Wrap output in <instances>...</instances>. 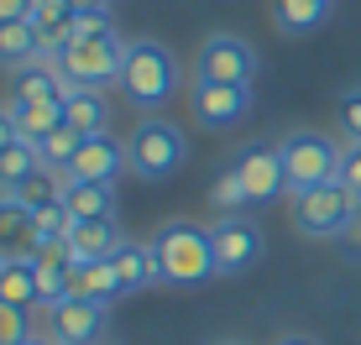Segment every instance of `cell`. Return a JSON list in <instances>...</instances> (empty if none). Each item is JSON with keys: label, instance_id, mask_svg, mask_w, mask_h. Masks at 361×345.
Listing matches in <instances>:
<instances>
[{"label": "cell", "instance_id": "6da1fadb", "mask_svg": "<svg viewBox=\"0 0 361 345\" xmlns=\"http://www.w3.org/2000/svg\"><path fill=\"white\" fill-rule=\"evenodd\" d=\"M178 58H173L168 42H157V37H136L126 42V68H121V94L147 110V115H157L173 94H178Z\"/></svg>", "mask_w": 361, "mask_h": 345}, {"label": "cell", "instance_id": "7a4b0ae2", "mask_svg": "<svg viewBox=\"0 0 361 345\" xmlns=\"http://www.w3.org/2000/svg\"><path fill=\"white\" fill-rule=\"evenodd\" d=\"M152 241H157V256H163V282H173V288H199V282L220 277L209 230L189 225V220H168V225L152 230Z\"/></svg>", "mask_w": 361, "mask_h": 345}, {"label": "cell", "instance_id": "3957f363", "mask_svg": "<svg viewBox=\"0 0 361 345\" xmlns=\"http://www.w3.org/2000/svg\"><path fill=\"white\" fill-rule=\"evenodd\" d=\"M183 157H189V142H183V131L163 115H142L136 131L126 137V163H131L136 178H147V183H168L173 172L183 168Z\"/></svg>", "mask_w": 361, "mask_h": 345}, {"label": "cell", "instance_id": "277c9868", "mask_svg": "<svg viewBox=\"0 0 361 345\" xmlns=\"http://www.w3.org/2000/svg\"><path fill=\"white\" fill-rule=\"evenodd\" d=\"M293 230L309 241H341L345 230L356 225V194L341 189V183H319L309 194H293L288 199Z\"/></svg>", "mask_w": 361, "mask_h": 345}, {"label": "cell", "instance_id": "5b68a950", "mask_svg": "<svg viewBox=\"0 0 361 345\" xmlns=\"http://www.w3.org/2000/svg\"><path fill=\"white\" fill-rule=\"evenodd\" d=\"M278 152L283 172H288V199L319 189V183H335V172H341V142H330L325 131H288Z\"/></svg>", "mask_w": 361, "mask_h": 345}, {"label": "cell", "instance_id": "8992f818", "mask_svg": "<svg viewBox=\"0 0 361 345\" xmlns=\"http://www.w3.org/2000/svg\"><path fill=\"white\" fill-rule=\"evenodd\" d=\"M121 68H126V42L116 32L79 37L58 58V73L68 79V89H110V84H121Z\"/></svg>", "mask_w": 361, "mask_h": 345}, {"label": "cell", "instance_id": "52a82bcc", "mask_svg": "<svg viewBox=\"0 0 361 345\" xmlns=\"http://www.w3.org/2000/svg\"><path fill=\"white\" fill-rule=\"evenodd\" d=\"M257 47L235 32H209L194 53V84H252Z\"/></svg>", "mask_w": 361, "mask_h": 345}, {"label": "cell", "instance_id": "ba28073f", "mask_svg": "<svg viewBox=\"0 0 361 345\" xmlns=\"http://www.w3.org/2000/svg\"><path fill=\"white\" fill-rule=\"evenodd\" d=\"M209 246H215V272L241 277V272H252V267L262 262L267 236H262V225H257L252 215H220L215 225H209Z\"/></svg>", "mask_w": 361, "mask_h": 345}, {"label": "cell", "instance_id": "9c48e42d", "mask_svg": "<svg viewBox=\"0 0 361 345\" xmlns=\"http://www.w3.org/2000/svg\"><path fill=\"white\" fill-rule=\"evenodd\" d=\"M189 110L204 131H231L235 120L252 115V84H194Z\"/></svg>", "mask_w": 361, "mask_h": 345}, {"label": "cell", "instance_id": "30bf717a", "mask_svg": "<svg viewBox=\"0 0 361 345\" xmlns=\"http://www.w3.org/2000/svg\"><path fill=\"white\" fill-rule=\"evenodd\" d=\"M231 168L241 172V183L252 189V204H267V199H278V194H288V172H283V152H278V142L241 146Z\"/></svg>", "mask_w": 361, "mask_h": 345}, {"label": "cell", "instance_id": "8fae6325", "mask_svg": "<svg viewBox=\"0 0 361 345\" xmlns=\"http://www.w3.org/2000/svg\"><path fill=\"white\" fill-rule=\"evenodd\" d=\"M105 303H84V299H63L47 309V335L58 345H105Z\"/></svg>", "mask_w": 361, "mask_h": 345}, {"label": "cell", "instance_id": "7c38bea8", "mask_svg": "<svg viewBox=\"0 0 361 345\" xmlns=\"http://www.w3.org/2000/svg\"><path fill=\"white\" fill-rule=\"evenodd\" d=\"M126 142H116L110 131H99V137H84L79 157L68 163V178L73 183H110L116 189V178L126 172Z\"/></svg>", "mask_w": 361, "mask_h": 345}, {"label": "cell", "instance_id": "4fadbf2b", "mask_svg": "<svg viewBox=\"0 0 361 345\" xmlns=\"http://www.w3.org/2000/svg\"><path fill=\"white\" fill-rule=\"evenodd\" d=\"M68 100V79L58 73L53 58H37V63L11 73V105H63Z\"/></svg>", "mask_w": 361, "mask_h": 345}, {"label": "cell", "instance_id": "5bb4252c", "mask_svg": "<svg viewBox=\"0 0 361 345\" xmlns=\"http://www.w3.org/2000/svg\"><path fill=\"white\" fill-rule=\"evenodd\" d=\"M110 267H116L121 277V293H142V288H157L163 282V256H157V241H121L116 256H110Z\"/></svg>", "mask_w": 361, "mask_h": 345}, {"label": "cell", "instance_id": "9a60e30c", "mask_svg": "<svg viewBox=\"0 0 361 345\" xmlns=\"http://www.w3.org/2000/svg\"><path fill=\"white\" fill-rule=\"evenodd\" d=\"M32 251H37L32 209L16 194H0V262H16V256H32Z\"/></svg>", "mask_w": 361, "mask_h": 345}, {"label": "cell", "instance_id": "2e32d148", "mask_svg": "<svg viewBox=\"0 0 361 345\" xmlns=\"http://www.w3.org/2000/svg\"><path fill=\"white\" fill-rule=\"evenodd\" d=\"M121 241H126V236H121L116 220H79V225L68 230V251H73V262H110Z\"/></svg>", "mask_w": 361, "mask_h": 345}, {"label": "cell", "instance_id": "e0dca14e", "mask_svg": "<svg viewBox=\"0 0 361 345\" xmlns=\"http://www.w3.org/2000/svg\"><path fill=\"white\" fill-rule=\"evenodd\" d=\"M68 299H84V303H105L121 299V277L110 262H73L68 267Z\"/></svg>", "mask_w": 361, "mask_h": 345}, {"label": "cell", "instance_id": "ac0fdd59", "mask_svg": "<svg viewBox=\"0 0 361 345\" xmlns=\"http://www.w3.org/2000/svg\"><path fill=\"white\" fill-rule=\"evenodd\" d=\"M63 204L73 215V225L79 220H116V189L110 183H73L63 172Z\"/></svg>", "mask_w": 361, "mask_h": 345}, {"label": "cell", "instance_id": "d6986e66", "mask_svg": "<svg viewBox=\"0 0 361 345\" xmlns=\"http://www.w3.org/2000/svg\"><path fill=\"white\" fill-rule=\"evenodd\" d=\"M63 120L79 131V137H99V131H110V100H105V89H68Z\"/></svg>", "mask_w": 361, "mask_h": 345}, {"label": "cell", "instance_id": "ffe728a7", "mask_svg": "<svg viewBox=\"0 0 361 345\" xmlns=\"http://www.w3.org/2000/svg\"><path fill=\"white\" fill-rule=\"evenodd\" d=\"M335 0H272V21H278V32L288 37H304V32H319L330 21Z\"/></svg>", "mask_w": 361, "mask_h": 345}, {"label": "cell", "instance_id": "44dd1931", "mask_svg": "<svg viewBox=\"0 0 361 345\" xmlns=\"http://www.w3.org/2000/svg\"><path fill=\"white\" fill-rule=\"evenodd\" d=\"M42 58L37 47V21H0V68H27Z\"/></svg>", "mask_w": 361, "mask_h": 345}, {"label": "cell", "instance_id": "7402d4cb", "mask_svg": "<svg viewBox=\"0 0 361 345\" xmlns=\"http://www.w3.org/2000/svg\"><path fill=\"white\" fill-rule=\"evenodd\" d=\"M0 303H16V309H37V267H32V256L0 262Z\"/></svg>", "mask_w": 361, "mask_h": 345}, {"label": "cell", "instance_id": "603a6c76", "mask_svg": "<svg viewBox=\"0 0 361 345\" xmlns=\"http://www.w3.org/2000/svg\"><path fill=\"white\" fill-rule=\"evenodd\" d=\"M42 172V157H37V142H16L0 152V194H16L27 178Z\"/></svg>", "mask_w": 361, "mask_h": 345}, {"label": "cell", "instance_id": "cb8c5ba5", "mask_svg": "<svg viewBox=\"0 0 361 345\" xmlns=\"http://www.w3.org/2000/svg\"><path fill=\"white\" fill-rule=\"evenodd\" d=\"M11 110H16L21 142H42V137H53L58 126H68V120H63V105H11Z\"/></svg>", "mask_w": 361, "mask_h": 345}, {"label": "cell", "instance_id": "d4e9b609", "mask_svg": "<svg viewBox=\"0 0 361 345\" xmlns=\"http://www.w3.org/2000/svg\"><path fill=\"white\" fill-rule=\"evenodd\" d=\"M79 146H84L79 131H73V126H58L53 137L37 142V157H42V168H47V172H68V163L79 157Z\"/></svg>", "mask_w": 361, "mask_h": 345}, {"label": "cell", "instance_id": "484cf974", "mask_svg": "<svg viewBox=\"0 0 361 345\" xmlns=\"http://www.w3.org/2000/svg\"><path fill=\"white\" fill-rule=\"evenodd\" d=\"M209 199H215L220 215H246V204H252V189L241 183V172H235V168H226V172L215 178V189H209Z\"/></svg>", "mask_w": 361, "mask_h": 345}, {"label": "cell", "instance_id": "4316f807", "mask_svg": "<svg viewBox=\"0 0 361 345\" xmlns=\"http://www.w3.org/2000/svg\"><path fill=\"white\" fill-rule=\"evenodd\" d=\"M37 47H42V58H63L68 47H73V16H47V21H37Z\"/></svg>", "mask_w": 361, "mask_h": 345}, {"label": "cell", "instance_id": "83f0119b", "mask_svg": "<svg viewBox=\"0 0 361 345\" xmlns=\"http://www.w3.org/2000/svg\"><path fill=\"white\" fill-rule=\"evenodd\" d=\"M16 199L27 204V209H42V204H53V199H63V172H37V178H27L16 189Z\"/></svg>", "mask_w": 361, "mask_h": 345}, {"label": "cell", "instance_id": "f1b7e54d", "mask_svg": "<svg viewBox=\"0 0 361 345\" xmlns=\"http://www.w3.org/2000/svg\"><path fill=\"white\" fill-rule=\"evenodd\" d=\"M32 225H37V241H53V236H68L73 230V215H68L63 199H53V204L32 209Z\"/></svg>", "mask_w": 361, "mask_h": 345}, {"label": "cell", "instance_id": "f546056e", "mask_svg": "<svg viewBox=\"0 0 361 345\" xmlns=\"http://www.w3.org/2000/svg\"><path fill=\"white\" fill-rule=\"evenodd\" d=\"M335 126H341L345 142H361V84L335 100Z\"/></svg>", "mask_w": 361, "mask_h": 345}, {"label": "cell", "instance_id": "4dcf8cb0", "mask_svg": "<svg viewBox=\"0 0 361 345\" xmlns=\"http://www.w3.org/2000/svg\"><path fill=\"white\" fill-rule=\"evenodd\" d=\"M27 335H32L27 309H16V303H0V345H21Z\"/></svg>", "mask_w": 361, "mask_h": 345}, {"label": "cell", "instance_id": "1f68e13d", "mask_svg": "<svg viewBox=\"0 0 361 345\" xmlns=\"http://www.w3.org/2000/svg\"><path fill=\"white\" fill-rule=\"evenodd\" d=\"M335 183L351 189L356 199H361V142H345L341 146V172H335Z\"/></svg>", "mask_w": 361, "mask_h": 345}, {"label": "cell", "instance_id": "d6a6232c", "mask_svg": "<svg viewBox=\"0 0 361 345\" xmlns=\"http://www.w3.org/2000/svg\"><path fill=\"white\" fill-rule=\"evenodd\" d=\"M105 32H116L110 27V11H73V42L79 37H105Z\"/></svg>", "mask_w": 361, "mask_h": 345}, {"label": "cell", "instance_id": "836d02e7", "mask_svg": "<svg viewBox=\"0 0 361 345\" xmlns=\"http://www.w3.org/2000/svg\"><path fill=\"white\" fill-rule=\"evenodd\" d=\"M47 16H73V0H32V21H47Z\"/></svg>", "mask_w": 361, "mask_h": 345}, {"label": "cell", "instance_id": "e575fe53", "mask_svg": "<svg viewBox=\"0 0 361 345\" xmlns=\"http://www.w3.org/2000/svg\"><path fill=\"white\" fill-rule=\"evenodd\" d=\"M16 142H21V131H16V110L0 105V152H6V146H16Z\"/></svg>", "mask_w": 361, "mask_h": 345}, {"label": "cell", "instance_id": "d590c367", "mask_svg": "<svg viewBox=\"0 0 361 345\" xmlns=\"http://www.w3.org/2000/svg\"><path fill=\"white\" fill-rule=\"evenodd\" d=\"M0 21H32V0H0Z\"/></svg>", "mask_w": 361, "mask_h": 345}, {"label": "cell", "instance_id": "8d00e7d4", "mask_svg": "<svg viewBox=\"0 0 361 345\" xmlns=\"http://www.w3.org/2000/svg\"><path fill=\"white\" fill-rule=\"evenodd\" d=\"M341 246H345V251H351V256H361V215H356V225H351V230H345V236H341Z\"/></svg>", "mask_w": 361, "mask_h": 345}, {"label": "cell", "instance_id": "74e56055", "mask_svg": "<svg viewBox=\"0 0 361 345\" xmlns=\"http://www.w3.org/2000/svg\"><path fill=\"white\" fill-rule=\"evenodd\" d=\"M272 345H319L314 335H283V340H272Z\"/></svg>", "mask_w": 361, "mask_h": 345}, {"label": "cell", "instance_id": "f35d334b", "mask_svg": "<svg viewBox=\"0 0 361 345\" xmlns=\"http://www.w3.org/2000/svg\"><path fill=\"white\" fill-rule=\"evenodd\" d=\"M73 11H110L105 0H73Z\"/></svg>", "mask_w": 361, "mask_h": 345}, {"label": "cell", "instance_id": "ab89813d", "mask_svg": "<svg viewBox=\"0 0 361 345\" xmlns=\"http://www.w3.org/2000/svg\"><path fill=\"white\" fill-rule=\"evenodd\" d=\"M21 345H58V340H53V335H27Z\"/></svg>", "mask_w": 361, "mask_h": 345}, {"label": "cell", "instance_id": "60d3db41", "mask_svg": "<svg viewBox=\"0 0 361 345\" xmlns=\"http://www.w3.org/2000/svg\"><path fill=\"white\" fill-rule=\"evenodd\" d=\"M356 215H361V199H356Z\"/></svg>", "mask_w": 361, "mask_h": 345}]
</instances>
